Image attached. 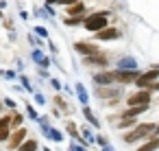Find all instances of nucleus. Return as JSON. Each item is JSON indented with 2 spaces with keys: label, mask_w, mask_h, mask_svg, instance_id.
Masks as SVG:
<instances>
[{
  "label": "nucleus",
  "mask_w": 159,
  "mask_h": 151,
  "mask_svg": "<svg viewBox=\"0 0 159 151\" xmlns=\"http://www.w3.org/2000/svg\"><path fill=\"white\" fill-rule=\"evenodd\" d=\"M83 27L89 31V33H98L102 31L105 27H109V20H107V11H100V13H92L83 20Z\"/></svg>",
  "instance_id": "obj_1"
},
{
  "label": "nucleus",
  "mask_w": 159,
  "mask_h": 151,
  "mask_svg": "<svg viewBox=\"0 0 159 151\" xmlns=\"http://www.w3.org/2000/svg\"><path fill=\"white\" fill-rule=\"evenodd\" d=\"M152 129H155V125H152V123L137 125L133 131L124 134V140H126V142H135V140H139V138H144V136H150V134H152Z\"/></svg>",
  "instance_id": "obj_2"
},
{
  "label": "nucleus",
  "mask_w": 159,
  "mask_h": 151,
  "mask_svg": "<svg viewBox=\"0 0 159 151\" xmlns=\"http://www.w3.org/2000/svg\"><path fill=\"white\" fill-rule=\"evenodd\" d=\"M148 103H150V90H146V88H142L139 92L129 96V107L131 105H148Z\"/></svg>",
  "instance_id": "obj_3"
},
{
  "label": "nucleus",
  "mask_w": 159,
  "mask_h": 151,
  "mask_svg": "<svg viewBox=\"0 0 159 151\" xmlns=\"http://www.w3.org/2000/svg\"><path fill=\"white\" fill-rule=\"evenodd\" d=\"M159 79V68H152V70H146L144 75H139L137 79H135V83L139 85V88H148L152 81H157Z\"/></svg>",
  "instance_id": "obj_4"
},
{
  "label": "nucleus",
  "mask_w": 159,
  "mask_h": 151,
  "mask_svg": "<svg viewBox=\"0 0 159 151\" xmlns=\"http://www.w3.org/2000/svg\"><path fill=\"white\" fill-rule=\"evenodd\" d=\"M113 77H116L118 83H135L139 72L137 70H113Z\"/></svg>",
  "instance_id": "obj_5"
},
{
  "label": "nucleus",
  "mask_w": 159,
  "mask_h": 151,
  "mask_svg": "<svg viewBox=\"0 0 159 151\" xmlns=\"http://www.w3.org/2000/svg\"><path fill=\"white\" fill-rule=\"evenodd\" d=\"M120 94H122V90L116 88L113 83L111 85H98V96L100 99H118Z\"/></svg>",
  "instance_id": "obj_6"
},
{
  "label": "nucleus",
  "mask_w": 159,
  "mask_h": 151,
  "mask_svg": "<svg viewBox=\"0 0 159 151\" xmlns=\"http://www.w3.org/2000/svg\"><path fill=\"white\" fill-rule=\"evenodd\" d=\"M120 37V31L118 29H111V27H105L102 31L96 33V40L98 42H109V40H118Z\"/></svg>",
  "instance_id": "obj_7"
},
{
  "label": "nucleus",
  "mask_w": 159,
  "mask_h": 151,
  "mask_svg": "<svg viewBox=\"0 0 159 151\" xmlns=\"http://www.w3.org/2000/svg\"><path fill=\"white\" fill-rule=\"evenodd\" d=\"M85 64H89V66H102V68H107V66H109V59H107L105 55H100V53H94V55H87V57H85Z\"/></svg>",
  "instance_id": "obj_8"
},
{
  "label": "nucleus",
  "mask_w": 159,
  "mask_h": 151,
  "mask_svg": "<svg viewBox=\"0 0 159 151\" xmlns=\"http://www.w3.org/2000/svg\"><path fill=\"white\" fill-rule=\"evenodd\" d=\"M94 83L96 85H111V83H116V77H113V72H96Z\"/></svg>",
  "instance_id": "obj_9"
},
{
  "label": "nucleus",
  "mask_w": 159,
  "mask_h": 151,
  "mask_svg": "<svg viewBox=\"0 0 159 151\" xmlns=\"http://www.w3.org/2000/svg\"><path fill=\"white\" fill-rule=\"evenodd\" d=\"M74 48H76V53H81V55H94V53H98V46L96 44H87V42H79V44H74Z\"/></svg>",
  "instance_id": "obj_10"
},
{
  "label": "nucleus",
  "mask_w": 159,
  "mask_h": 151,
  "mask_svg": "<svg viewBox=\"0 0 159 151\" xmlns=\"http://www.w3.org/2000/svg\"><path fill=\"white\" fill-rule=\"evenodd\" d=\"M118 70H137V59L133 57H122L118 61Z\"/></svg>",
  "instance_id": "obj_11"
},
{
  "label": "nucleus",
  "mask_w": 159,
  "mask_h": 151,
  "mask_svg": "<svg viewBox=\"0 0 159 151\" xmlns=\"http://www.w3.org/2000/svg\"><path fill=\"white\" fill-rule=\"evenodd\" d=\"M85 13V5L83 2H74L68 7V16H83Z\"/></svg>",
  "instance_id": "obj_12"
},
{
  "label": "nucleus",
  "mask_w": 159,
  "mask_h": 151,
  "mask_svg": "<svg viewBox=\"0 0 159 151\" xmlns=\"http://www.w3.org/2000/svg\"><path fill=\"white\" fill-rule=\"evenodd\" d=\"M24 134H26V129H18L13 136H11V140H9V144L16 149V147H20V142H22V138H24Z\"/></svg>",
  "instance_id": "obj_13"
},
{
  "label": "nucleus",
  "mask_w": 159,
  "mask_h": 151,
  "mask_svg": "<svg viewBox=\"0 0 159 151\" xmlns=\"http://www.w3.org/2000/svg\"><path fill=\"white\" fill-rule=\"evenodd\" d=\"M9 123H11V118H2V120H0V140L9 138Z\"/></svg>",
  "instance_id": "obj_14"
},
{
  "label": "nucleus",
  "mask_w": 159,
  "mask_h": 151,
  "mask_svg": "<svg viewBox=\"0 0 159 151\" xmlns=\"http://www.w3.org/2000/svg\"><path fill=\"white\" fill-rule=\"evenodd\" d=\"M159 149V138H152V140H148L144 147H139L137 151H157Z\"/></svg>",
  "instance_id": "obj_15"
},
{
  "label": "nucleus",
  "mask_w": 159,
  "mask_h": 151,
  "mask_svg": "<svg viewBox=\"0 0 159 151\" xmlns=\"http://www.w3.org/2000/svg\"><path fill=\"white\" fill-rule=\"evenodd\" d=\"M76 94H79L81 103H83V105H87V99H89V96H87V90H85V85H83V83H76Z\"/></svg>",
  "instance_id": "obj_16"
},
{
  "label": "nucleus",
  "mask_w": 159,
  "mask_h": 151,
  "mask_svg": "<svg viewBox=\"0 0 159 151\" xmlns=\"http://www.w3.org/2000/svg\"><path fill=\"white\" fill-rule=\"evenodd\" d=\"M83 20H85L83 16H68L66 18V24L68 27H79V24H83Z\"/></svg>",
  "instance_id": "obj_17"
},
{
  "label": "nucleus",
  "mask_w": 159,
  "mask_h": 151,
  "mask_svg": "<svg viewBox=\"0 0 159 151\" xmlns=\"http://www.w3.org/2000/svg\"><path fill=\"white\" fill-rule=\"evenodd\" d=\"M74 2H81V0H48L46 5H63V7H70Z\"/></svg>",
  "instance_id": "obj_18"
},
{
  "label": "nucleus",
  "mask_w": 159,
  "mask_h": 151,
  "mask_svg": "<svg viewBox=\"0 0 159 151\" xmlns=\"http://www.w3.org/2000/svg\"><path fill=\"white\" fill-rule=\"evenodd\" d=\"M33 59H35L39 66H48V59H46V57H44L39 51H33Z\"/></svg>",
  "instance_id": "obj_19"
},
{
  "label": "nucleus",
  "mask_w": 159,
  "mask_h": 151,
  "mask_svg": "<svg viewBox=\"0 0 159 151\" xmlns=\"http://www.w3.org/2000/svg\"><path fill=\"white\" fill-rule=\"evenodd\" d=\"M83 114H85V118H87L94 127H98V120H96V116L92 114V110H89V107H83Z\"/></svg>",
  "instance_id": "obj_20"
},
{
  "label": "nucleus",
  "mask_w": 159,
  "mask_h": 151,
  "mask_svg": "<svg viewBox=\"0 0 159 151\" xmlns=\"http://www.w3.org/2000/svg\"><path fill=\"white\" fill-rule=\"evenodd\" d=\"M37 149V142L35 140H26L24 144H20V151H35Z\"/></svg>",
  "instance_id": "obj_21"
},
{
  "label": "nucleus",
  "mask_w": 159,
  "mask_h": 151,
  "mask_svg": "<svg viewBox=\"0 0 159 151\" xmlns=\"http://www.w3.org/2000/svg\"><path fill=\"white\" fill-rule=\"evenodd\" d=\"M35 33H37L39 37H48V31H46L44 27H37V29H35Z\"/></svg>",
  "instance_id": "obj_22"
},
{
  "label": "nucleus",
  "mask_w": 159,
  "mask_h": 151,
  "mask_svg": "<svg viewBox=\"0 0 159 151\" xmlns=\"http://www.w3.org/2000/svg\"><path fill=\"white\" fill-rule=\"evenodd\" d=\"M26 110H29V116H31V118H37V112H35V110H33V107H31V105H29V107H26Z\"/></svg>",
  "instance_id": "obj_23"
},
{
  "label": "nucleus",
  "mask_w": 159,
  "mask_h": 151,
  "mask_svg": "<svg viewBox=\"0 0 159 151\" xmlns=\"http://www.w3.org/2000/svg\"><path fill=\"white\" fill-rule=\"evenodd\" d=\"M152 136H155V138L159 136V127H155V129H152Z\"/></svg>",
  "instance_id": "obj_24"
},
{
  "label": "nucleus",
  "mask_w": 159,
  "mask_h": 151,
  "mask_svg": "<svg viewBox=\"0 0 159 151\" xmlns=\"http://www.w3.org/2000/svg\"><path fill=\"white\" fill-rule=\"evenodd\" d=\"M102 151H111V149H109V147H105V149H102Z\"/></svg>",
  "instance_id": "obj_25"
}]
</instances>
